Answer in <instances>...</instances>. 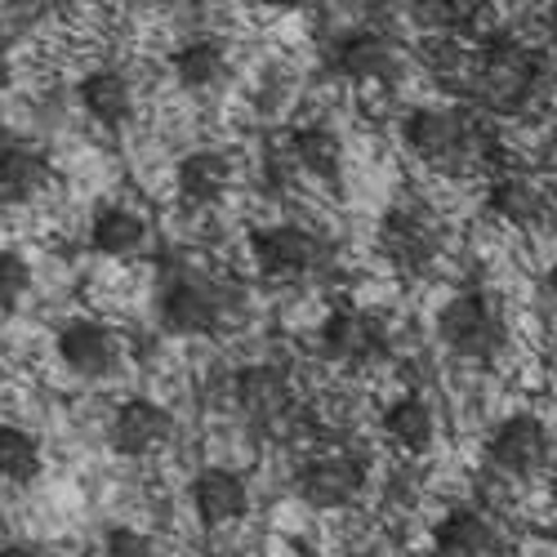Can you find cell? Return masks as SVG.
I'll return each mask as SVG.
<instances>
[{
	"instance_id": "obj_5",
	"label": "cell",
	"mask_w": 557,
	"mask_h": 557,
	"mask_svg": "<svg viewBox=\"0 0 557 557\" xmlns=\"http://www.w3.org/2000/svg\"><path fill=\"white\" fill-rule=\"evenodd\" d=\"M250 255H255V268L268 276V282H295V276L317 268L321 242L299 223H272V227H259L250 237Z\"/></svg>"
},
{
	"instance_id": "obj_12",
	"label": "cell",
	"mask_w": 557,
	"mask_h": 557,
	"mask_svg": "<svg viewBox=\"0 0 557 557\" xmlns=\"http://www.w3.org/2000/svg\"><path fill=\"white\" fill-rule=\"evenodd\" d=\"M193 508L206 527H232L250 513V491L232 469H201L193 478Z\"/></svg>"
},
{
	"instance_id": "obj_17",
	"label": "cell",
	"mask_w": 557,
	"mask_h": 557,
	"mask_svg": "<svg viewBox=\"0 0 557 557\" xmlns=\"http://www.w3.org/2000/svg\"><path fill=\"white\" fill-rule=\"evenodd\" d=\"M237 406L250 414V420H272L290 406V380L276 366H242L237 370Z\"/></svg>"
},
{
	"instance_id": "obj_22",
	"label": "cell",
	"mask_w": 557,
	"mask_h": 557,
	"mask_svg": "<svg viewBox=\"0 0 557 557\" xmlns=\"http://www.w3.org/2000/svg\"><path fill=\"white\" fill-rule=\"evenodd\" d=\"M174 76L183 89H214L227 76V54L219 40H188L174 54Z\"/></svg>"
},
{
	"instance_id": "obj_10",
	"label": "cell",
	"mask_w": 557,
	"mask_h": 557,
	"mask_svg": "<svg viewBox=\"0 0 557 557\" xmlns=\"http://www.w3.org/2000/svg\"><path fill=\"white\" fill-rule=\"evenodd\" d=\"M380 250L406 272H424L437 259V227L420 210H388L380 223Z\"/></svg>"
},
{
	"instance_id": "obj_27",
	"label": "cell",
	"mask_w": 557,
	"mask_h": 557,
	"mask_svg": "<svg viewBox=\"0 0 557 557\" xmlns=\"http://www.w3.org/2000/svg\"><path fill=\"white\" fill-rule=\"evenodd\" d=\"M152 540L144 531H134V527H112L103 535V557H152Z\"/></svg>"
},
{
	"instance_id": "obj_23",
	"label": "cell",
	"mask_w": 557,
	"mask_h": 557,
	"mask_svg": "<svg viewBox=\"0 0 557 557\" xmlns=\"http://www.w3.org/2000/svg\"><path fill=\"white\" fill-rule=\"evenodd\" d=\"M295 161L317 178H335L344 170V138L331 125H304L295 129Z\"/></svg>"
},
{
	"instance_id": "obj_6",
	"label": "cell",
	"mask_w": 557,
	"mask_h": 557,
	"mask_svg": "<svg viewBox=\"0 0 557 557\" xmlns=\"http://www.w3.org/2000/svg\"><path fill=\"white\" fill-rule=\"evenodd\" d=\"M174 437V414L161 406V401H148V397H129L112 410V424H108V442L116 455H152L161 450L165 442Z\"/></svg>"
},
{
	"instance_id": "obj_1",
	"label": "cell",
	"mask_w": 557,
	"mask_h": 557,
	"mask_svg": "<svg viewBox=\"0 0 557 557\" xmlns=\"http://www.w3.org/2000/svg\"><path fill=\"white\" fill-rule=\"evenodd\" d=\"M540 81H544V59L527 50L522 40L499 32L486 36L482 50L473 54V67L463 76V95L495 116H513L535 99Z\"/></svg>"
},
{
	"instance_id": "obj_3",
	"label": "cell",
	"mask_w": 557,
	"mask_h": 557,
	"mask_svg": "<svg viewBox=\"0 0 557 557\" xmlns=\"http://www.w3.org/2000/svg\"><path fill=\"white\" fill-rule=\"evenodd\" d=\"M437 335L455 357L491 361L504 348V321L482 290H463L437 312Z\"/></svg>"
},
{
	"instance_id": "obj_4",
	"label": "cell",
	"mask_w": 557,
	"mask_h": 557,
	"mask_svg": "<svg viewBox=\"0 0 557 557\" xmlns=\"http://www.w3.org/2000/svg\"><path fill=\"white\" fill-rule=\"evenodd\" d=\"M227 299H237L232 286L206 282V276H178L161 290V326L174 335H214L223 326H232L227 317Z\"/></svg>"
},
{
	"instance_id": "obj_31",
	"label": "cell",
	"mask_w": 557,
	"mask_h": 557,
	"mask_svg": "<svg viewBox=\"0 0 557 557\" xmlns=\"http://www.w3.org/2000/svg\"><path fill=\"white\" fill-rule=\"evenodd\" d=\"M544 27H548V40L557 45V5H548V14H544Z\"/></svg>"
},
{
	"instance_id": "obj_9",
	"label": "cell",
	"mask_w": 557,
	"mask_h": 557,
	"mask_svg": "<svg viewBox=\"0 0 557 557\" xmlns=\"http://www.w3.org/2000/svg\"><path fill=\"white\" fill-rule=\"evenodd\" d=\"M59 357H63V366L72 370V375L103 380L121 361V344H116V335L103 326V321L81 317V321H72V326L59 331Z\"/></svg>"
},
{
	"instance_id": "obj_19",
	"label": "cell",
	"mask_w": 557,
	"mask_h": 557,
	"mask_svg": "<svg viewBox=\"0 0 557 557\" xmlns=\"http://www.w3.org/2000/svg\"><path fill=\"white\" fill-rule=\"evenodd\" d=\"M50 183V161L27 144L0 148V201H32Z\"/></svg>"
},
{
	"instance_id": "obj_21",
	"label": "cell",
	"mask_w": 557,
	"mask_h": 557,
	"mask_svg": "<svg viewBox=\"0 0 557 557\" xmlns=\"http://www.w3.org/2000/svg\"><path fill=\"white\" fill-rule=\"evenodd\" d=\"M384 433H388L401 450L420 455V450H429L433 437H437V414H433V406H429L424 397H397V401L384 410Z\"/></svg>"
},
{
	"instance_id": "obj_14",
	"label": "cell",
	"mask_w": 557,
	"mask_h": 557,
	"mask_svg": "<svg viewBox=\"0 0 557 557\" xmlns=\"http://www.w3.org/2000/svg\"><path fill=\"white\" fill-rule=\"evenodd\" d=\"M433 544H437V557H504L495 527L478 508H455V513H446Z\"/></svg>"
},
{
	"instance_id": "obj_7",
	"label": "cell",
	"mask_w": 557,
	"mask_h": 557,
	"mask_svg": "<svg viewBox=\"0 0 557 557\" xmlns=\"http://www.w3.org/2000/svg\"><path fill=\"white\" fill-rule=\"evenodd\" d=\"M491 463L508 478H535L548 463V429L535 414H508L491 433Z\"/></svg>"
},
{
	"instance_id": "obj_18",
	"label": "cell",
	"mask_w": 557,
	"mask_h": 557,
	"mask_svg": "<svg viewBox=\"0 0 557 557\" xmlns=\"http://www.w3.org/2000/svg\"><path fill=\"white\" fill-rule=\"evenodd\" d=\"M76 95H81V108L108 129H121L134 116V89L121 72H89L76 85Z\"/></svg>"
},
{
	"instance_id": "obj_29",
	"label": "cell",
	"mask_w": 557,
	"mask_h": 557,
	"mask_svg": "<svg viewBox=\"0 0 557 557\" xmlns=\"http://www.w3.org/2000/svg\"><path fill=\"white\" fill-rule=\"evenodd\" d=\"M544 295H548V299L557 304V263H553V268L544 272Z\"/></svg>"
},
{
	"instance_id": "obj_8",
	"label": "cell",
	"mask_w": 557,
	"mask_h": 557,
	"mask_svg": "<svg viewBox=\"0 0 557 557\" xmlns=\"http://www.w3.org/2000/svg\"><path fill=\"white\" fill-rule=\"evenodd\" d=\"M295 491L312 508H348L366 491V469L348 455H326V459L304 463L295 478Z\"/></svg>"
},
{
	"instance_id": "obj_2",
	"label": "cell",
	"mask_w": 557,
	"mask_h": 557,
	"mask_svg": "<svg viewBox=\"0 0 557 557\" xmlns=\"http://www.w3.org/2000/svg\"><path fill=\"white\" fill-rule=\"evenodd\" d=\"M401 134H406V148L433 170L473 174L495 161V138L486 134V125H478L473 112H459V108H414Z\"/></svg>"
},
{
	"instance_id": "obj_11",
	"label": "cell",
	"mask_w": 557,
	"mask_h": 557,
	"mask_svg": "<svg viewBox=\"0 0 557 557\" xmlns=\"http://www.w3.org/2000/svg\"><path fill=\"white\" fill-rule=\"evenodd\" d=\"M317 348L326 361H366L384 348V326H380V317H370L361 308H339L321 321Z\"/></svg>"
},
{
	"instance_id": "obj_28",
	"label": "cell",
	"mask_w": 557,
	"mask_h": 557,
	"mask_svg": "<svg viewBox=\"0 0 557 557\" xmlns=\"http://www.w3.org/2000/svg\"><path fill=\"white\" fill-rule=\"evenodd\" d=\"M0 557H40L32 544H5V548H0Z\"/></svg>"
},
{
	"instance_id": "obj_30",
	"label": "cell",
	"mask_w": 557,
	"mask_h": 557,
	"mask_svg": "<svg viewBox=\"0 0 557 557\" xmlns=\"http://www.w3.org/2000/svg\"><path fill=\"white\" fill-rule=\"evenodd\" d=\"M10 76V45H5V36H0V81Z\"/></svg>"
},
{
	"instance_id": "obj_32",
	"label": "cell",
	"mask_w": 557,
	"mask_h": 557,
	"mask_svg": "<svg viewBox=\"0 0 557 557\" xmlns=\"http://www.w3.org/2000/svg\"><path fill=\"white\" fill-rule=\"evenodd\" d=\"M348 557H375V553H348Z\"/></svg>"
},
{
	"instance_id": "obj_26",
	"label": "cell",
	"mask_w": 557,
	"mask_h": 557,
	"mask_svg": "<svg viewBox=\"0 0 557 557\" xmlns=\"http://www.w3.org/2000/svg\"><path fill=\"white\" fill-rule=\"evenodd\" d=\"M32 290V263L18 250H0V312H14Z\"/></svg>"
},
{
	"instance_id": "obj_16",
	"label": "cell",
	"mask_w": 557,
	"mask_h": 557,
	"mask_svg": "<svg viewBox=\"0 0 557 557\" xmlns=\"http://www.w3.org/2000/svg\"><path fill=\"white\" fill-rule=\"evenodd\" d=\"M491 214L513 223V227H535L544 223L548 214V193L540 188V183L531 174H504L491 183V197H486Z\"/></svg>"
},
{
	"instance_id": "obj_20",
	"label": "cell",
	"mask_w": 557,
	"mask_h": 557,
	"mask_svg": "<svg viewBox=\"0 0 557 557\" xmlns=\"http://www.w3.org/2000/svg\"><path fill=\"white\" fill-rule=\"evenodd\" d=\"M89 246H95L99 255H108V259H129V255H138L148 246V223L134 210H121V206L99 210L95 227H89Z\"/></svg>"
},
{
	"instance_id": "obj_15",
	"label": "cell",
	"mask_w": 557,
	"mask_h": 557,
	"mask_svg": "<svg viewBox=\"0 0 557 557\" xmlns=\"http://www.w3.org/2000/svg\"><path fill=\"white\" fill-rule=\"evenodd\" d=\"M174 183H178L183 206L201 210V206H214V201L227 193V183H232V165H227V157H223V152H214V148H197V152H188V157L178 161Z\"/></svg>"
},
{
	"instance_id": "obj_24",
	"label": "cell",
	"mask_w": 557,
	"mask_h": 557,
	"mask_svg": "<svg viewBox=\"0 0 557 557\" xmlns=\"http://www.w3.org/2000/svg\"><path fill=\"white\" fill-rule=\"evenodd\" d=\"M36 478H40V442L18 424H0V482L27 486Z\"/></svg>"
},
{
	"instance_id": "obj_13",
	"label": "cell",
	"mask_w": 557,
	"mask_h": 557,
	"mask_svg": "<svg viewBox=\"0 0 557 557\" xmlns=\"http://www.w3.org/2000/svg\"><path fill=\"white\" fill-rule=\"evenodd\" d=\"M397 63V45L384 32H348L331 45V67L348 81H384L393 76Z\"/></svg>"
},
{
	"instance_id": "obj_25",
	"label": "cell",
	"mask_w": 557,
	"mask_h": 557,
	"mask_svg": "<svg viewBox=\"0 0 557 557\" xmlns=\"http://www.w3.org/2000/svg\"><path fill=\"white\" fill-rule=\"evenodd\" d=\"M420 59H424V67L433 76H442V81H450L459 89H463V76H469V67H473V54L463 50L455 36H433L424 50H420Z\"/></svg>"
}]
</instances>
